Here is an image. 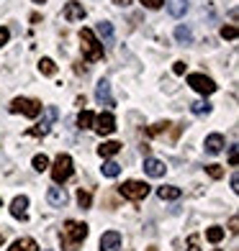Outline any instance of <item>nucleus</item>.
Instances as JSON below:
<instances>
[{"mask_svg":"<svg viewBox=\"0 0 239 251\" xmlns=\"http://www.w3.org/2000/svg\"><path fill=\"white\" fill-rule=\"evenodd\" d=\"M33 169H36V172H44V169H49V159L44 156V154H36V156H33Z\"/></svg>","mask_w":239,"mask_h":251,"instance_id":"nucleus-28","label":"nucleus"},{"mask_svg":"<svg viewBox=\"0 0 239 251\" xmlns=\"http://www.w3.org/2000/svg\"><path fill=\"white\" fill-rule=\"evenodd\" d=\"M5 244V238H3V233H0V246H3Z\"/></svg>","mask_w":239,"mask_h":251,"instance_id":"nucleus-39","label":"nucleus"},{"mask_svg":"<svg viewBox=\"0 0 239 251\" xmlns=\"http://www.w3.org/2000/svg\"><path fill=\"white\" fill-rule=\"evenodd\" d=\"M221 149H224V136H221V133L206 136V151H209V154H219Z\"/></svg>","mask_w":239,"mask_h":251,"instance_id":"nucleus-16","label":"nucleus"},{"mask_svg":"<svg viewBox=\"0 0 239 251\" xmlns=\"http://www.w3.org/2000/svg\"><path fill=\"white\" fill-rule=\"evenodd\" d=\"M95 100L100 102V105H108V108L116 105V100H113V93H111V82H108V79H100V82L95 85Z\"/></svg>","mask_w":239,"mask_h":251,"instance_id":"nucleus-8","label":"nucleus"},{"mask_svg":"<svg viewBox=\"0 0 239 251\" xmlns=\"http://www.w3.org/2000/svg\"><path fill=\"white\" fill-rule=\"evenodd\" d=\"M121 246V233L119 231H108L100 236V251H116Z\"/></svg>","mask_w":239,"mask_h":251,"instance_id":"nucleus-12","label":"nucleus"},{"mask_svg":"<svg viewBox=\"0 0 239 251\" xmlns=\"http://www.w3.org/2000/svg\"><path fill=\"white\" fill-rule=\"evenodd\" d=\"M39 70H41V75H47V77H52V75H57V64L49 59V56H44V59L39 62Z\"/></svg>","mask_w":239,"mask_h":251,"instance_id":"nucleus-24","label":"nucleus"},{"mask_svg":"<svg viewBox=\"0 0 239 251\" xmlns=\"http://www.w3.org/2000/svg\"><path fill=\"white\" fill-rule=\"evenodd\" d=\"M188 251H201V238L198 236H190L188 238Z\"/></svg>","mask_w":239,"mask_h":251,"instance_id":"nucleus-32","label":"nucleus"},{"mask_svg":"<svg viewBox=\"0 0 239 251\" xmlns=\"http://www.w3.org/2000/svg\"><path fill=\"white\" fill-rule=\"evenodd\" d=\"M93 121H95V116L90 110H83L77 116V126H80V128H93Z\"/></svg>","mask_w":239,"mask_h":251,"instance_id":"nucleus-22","label":"nucleus"},{"mask_svg":"<svg viewBox=\"0 0 239 251\" xmlns=\"http://www.w3.org/2000/svg\"><path fill=\"white\" fill-rule=\"evenodd\" d=\"M142 3H144L147 8H152V10H157L159 5H162V3H165V0H142Z\"/></svg>","mask_w":239,"mask_h":251,"instance_id":"nucleus-35","label":"nucleus"},{"mask_svg":"<svg viewBox=\"0 0 239 251\" xmlns=\"http://www.w3.org/2000/svg\"><path fill=\"white\" fill-rule=\"evenodd\" d=\"M47 200H49L52 208H64V205H67V192L62 187H49Z\"/></svg>","mask_w":239,"mask_h":251,"instance_id":"nucleus-14","label":"nucleus"},{"mask_svg":"<svg viewBox=\"0 0 239 251\" xmlns=\"http://www.w3.org/2000/svg\"><path fill=\"white\" fill-rule=\"evenodd\" d=\"M77 202H80V208H90V202H93V195H90L88 190H80V192H77Z\"/></svg>","mask_w":239,"mask_h":251,"instance_id":"nucleus-29","label":"nucleus"},{"mask_svg":"<svg viewBox=\"0 0 239 251\" xmlns=\"http://www.w3.org/2000/svg\"><path fill=\"white\" fill-rule=\"evenodd\" d=\"M62 13H64V18L70 21V24H75V21H83V18H85V8L72 0V3H67V5H64Z\"/></svg>","mask_w":239,"mask_h":251,"instance_id":"nucleus-13","label":"nucleus"},{"mask_svg":"<svg viewBox=\"0 0 239 251\" xmlns=\"http://www.w3.org/2000/svg\"><path fill=\"white\" fill-rule=\"evenodd\" d=\"M206 238H209L211 244H219L221 238H224V228H219V226H211L209 231H206Z\"/></svg>","mask_w":239,"mask_h":251,"instance_id":"nucleus-25","label":"nucleus"},{"mask_svg":"<svg viewBox=\"0 0 239 251\" xmlns=\"http://www.w3.org/2000/svg\"><path fill=\"white\" fill-rule=\"evenodd\" d=\"M237 36H239L237 26H224V28H221V39H229V41H234Z\"/></svg>","mask_w":239,"mask_h":251,"instance_id":"nucleus-30","label":"nucleus"},{"mask_svg":"<svg viewBox=\"0 0 239 251\" xmlns=\"http://www.w3.org/2000/svg\"><path fill=\"white\" fill-rule=\"evenodd\" d=\"M190 110L196 113V116H209L211 113V105L206 100H196V102H190Z\"/></svg>","mask_w":239,"mask_h":251,"instance_id":"nucleus-23","label":"nucleus"},{"mask_svg":"<svg viewBox=\"0 0 239 251\" xmlns=\"http://www.w3.org/2000/svg\"><path fill=\"white\" fill-rule=\"evenodd\" d=\"M98 36L103 39V44H113V24H108V21H100V24L95 26Z\"/></svg>","mask_w":239,"mask_h":251,"instance_id":"nucleus-19","label":"nucleus"},{"mask_svg":"<svg viewBox=\"0 0 239 251\" xmlns=\"http://www.w3.org/2000/svg\"><path fill=\"white\" fill-rule=\"evenodd\" d=\"M144 172L149 175V177H165L167 167H165V162H159V159L147 156V159H144Z\"/></svg>","mask_w":239,"mask_h":251,"instance_id":"nucleus-11","label":"nucleus"},{"mask_svg":"<svg viewBox=\"0 0 239 251\" xmlns=\"http://www.w3.org/2000/svg\"><path fill=\"white\" fill-rule=\"evenodd\" d=\"M167 128H170V123L167 121H159V123H154V126L147 128V136H159V133H165Z\"/></svg>","mask_w":239,"mask_h":251,"instance_id":"nucleus-27","label":"nucleus"},{"mask_svg":"<svg viewBox=\"0 0 239 251\" xmlns=\"http://www.w3.org/2000/svg\"><path fill=\"white\" fill-rule=\"evenodd\" d=\"M100 169H103V175H106V177H111V179L121 175V167H119L116 162H106V164L100 167Z\"/></svg>","mask_w":239,"mask_h":251,"instance_id":"nucleus-26","label":"nucleus"},{"mask_svg":"<svg viewBox=\"0 0 239 251\" xmlns=\"http://www.w3.org/2000/svg\"><path fill=\"white\" fill-rule=\"evenodd\" d=\"M213 251H221V249H213Z\"/></svg>","mask_w":239,"mask_h":251,"instance_id":"nucleus-41","label":"nucleus"},{"mask_svg":"<svg viewBox=\"0 0 239 251\" xmlns=\"http://www.w3.org/2000/svg\"><path fill=\"white\" fill-rule=\"evenodd\" d=\"M57 116H60V113H57V108H54V105H49L47 110H44V121L36 126V128H29L26 133H29V136H47V133H49V128H52V123L57 121Z\"/></svg>","mask_w":239,"mask_h":251,"instance_id":"nucleus-7","label":"nucleus"},{"mask_svg":"<svg viewBox=\"0 0 239 251\" xmlns=\"http://www.w3.org/2000/svg\"><path fill=\"white\" fill-rule=\"evenodd\" d=\"M26 208H29V198H26V195H18L13 202H10V215H13V218H18V221H26V218H29Z\"/></svg>","mask_w":239,"mask_h":251,"instance_id":"nucleus-10","label":"nucleus"},{"mask_svg":"<svg viewBox=\"0 0 239 251\" xmlns=\"http://www.w3.org/2000/svg\"><path fill=\"white\" fill-rule=\"evenodd\" d=\"M80 47H83V56L88 62H98L103 59V44L95 39V33L90 28H83L80 31Z\"/></svg>","mask_w":239,"mask_h":251,"instance_id":"nucleus-2","label":"nucleus"},{"mask_svg":"<svg viewBox=\"0 0 239 251\" xmlns=\"http://www.w3.org/2000/svg\"><path fill=\"white\" fill-rule=\"evenodd\" d=\"M237 154H239L237 144H234V146H229V164H232V167H237Z\"/></svg>","mask_w":239,"mask_h":251,"instance_id":"nucleus-34","label":"nucleus"},{"mask_svg":"<svg viewBox=\"0 0 239 251\" xmlns=\"http://www.w3.org/2000/svg\"><path fill=\"white\" fill-rule=\"evenodd\" d=\"M10 113H24L26 118H36L41 113V102L39 100H31V98H16L10 102Z\"/></svg>","mask_w":239,"mask_h":251,"instance_id":"nucleus-5","label":"nucleus"},{"mask_svg":"<svg viewBox=\"0 0 239 251\" xmlns=\"http://www.w3.org/2000/svg\"><path fill=\"white\" fill-rule=\"evenodd\" d=\"M111 3H116V5H123V8H126V5L134 3V0H111Z\"/></svg>","mask_w":239,"mask_h":251,"instance_id":"nucleus-38","label":"nucleus"},{"mask_svg":"<svg viewBox=\"0 0 239 251\" xmlns=\"http://www.w3.org/2000/svg\"><path fill=\"white\" fill-rule=\"evenodd\" d=\"M72 177V156L70 154H60L54 159V167H52V179L57 185H62Z\"/></svg>","mask_w":239,"mask_h":251,"instance_id":"nucleus-3","label":"nucleus"},{"mask_svg":"<svg viewBox=\"0 0 239 251\" xmlns=\"http://www.w3.org/2000/svg\"><path fill=\"white\" fill-rule=\"evenodd\" d=\"M119 151H121V144L119 141H106V144L98 146V154L100 156H113V154H119Z\"/></svg>","mask_w":239,"mask_h":251,"instance_id":"nucleus-20","label":"nucleus"},{"mask_svg":"<svg viewBox=\"0 0 239 251\" xmlns=\"http://www.w3.org/2000/svg\"><path fill=\"white\" fill-rule=\"evenodd\" d=\"M175 39H178L180 44H190V41H193V31H190L188 26H178V28H175Z\"/></svg>","mask_w":239,"mask_h":251,"instance_id":"nucleus-21","label":"nucleus"},{"mask_svg":"<svg viewBox=\"0 0 239 251\" xmlns=\"http://www.w3.org/2000/svg\"><path fill=\"white\" fill-rule=\"evenodd\" d=\"M167 10L173 18H183L188 10V0H167Z\"/></svg>","mask_w":239,"mask_h":251,"instance_id":"nucleus-15","label":"nucleus"},{"mask_svg":"<svg viewBox=\"0 0 239 251\" xmlns=\"http://www.w3.org/2000/svg\"><path fill=\"white\" fill-rule=\"evenodd\" d=\"M188 85L196 90V93H201V95H211V93H216L213 79L206 77V75H188Z\"/></svg>","mask_w":239,"mask_h":251,"instance_id":"nucleus-6","label":"nucleus"},{"mask_svg":"<svg viewBox=\"0 0 239 251\" xmlns=\"http://www.w3.org/2000/svg\"><path fill=\"white\" fill-rule=\"evenodd\" d=\"M119 192L126 200H144L147 195H149V185H147V182H139V179H129L119 187Z\"/></svg>","mask_w":239,"mask_h":251,"instance_id":"nucleus-4","label":"nucleus"},{"mask_svg":"<svg viewBox=\"0 0 239 251\" xmlns=\"http://www.w3.org/2000/svg\"><path fill=\"white\" fill-rule=\"evenodd\" d=\"M173 72H175V75H183V72H185V64H183V62H175Z\"/></svg>","mask_w":239,"mask_h":251,"instance_id":"nucleus-36","label":"nucleus"},{"mask_svg":"<svg viewBox=\"0 0 239 251\" xmlns=\"http://www.w3.org/2000/svg\"><path fill=\"white\" fill-rule=\"evenodd\" d=\"M8 251H39V244L33 238H18V241L10 244Z\"/></svg>","mask_w":239,"mask_h":251,"instance_id":"nucleus-17","label":"nucleus"},{"mask_svg":"<svg viewBox=\"0 0 239 251\" xmlns=\"http://www.w3.org/2000/svg\"><path fill=\"white\" fill-rule=\"evenodd\" d=\"M206 172H209L213 179H221V177H224V169H221L219 164H209V167H206Z\"/></svg>","mask_w":239,"mask_h":251,"instance_id":"nucleus-31","label":"nucleus"},{"mask_svg":"<svg viewBox=\"0 0 239 251\" xmlns=\"http://www.w3.org/2000/svg\"><path fill=\"white\" fill-rule=\"evenodd\" d=\"M8 39H10V31H8L5 26H0V47H5Z\"/></svg>","mask_w":239,"mask_h":251,"instance_id":"nucleus-33","label":"nucleus"},{"mask_svg":"<svg viewBox=\"0 0 239 251\" xmlns=\"http://www.w3.org/2000/svg\"><path fill=\"white\" fill-rule=\"evenodd\" d=\"M93 123H95V131H98L100 136H108V133L116 131V118H113L111 113H100Z\"/></svg>","mask_w":239,"mask_h":251,"instance_id":"nucleus-9","label":"nucleus"},{"mask_svg":"<svg viewBox=\"0 0 239 251\" xmlns=\"http://www.w3.org/2000/svg\"><path fill=\"white\" fill-rule=\"evenodd\" d=\"M232 190H234V192H239V177H237V172L232 175Z\"/></svg>","mask_w":239,"mask_h":251,"instance_id":"nucleus-37","label":"nucleus"},{"mask_svg":"<svg viewBox=\"0 0 239 251\" xmlns=\"http://www.w3.org/2000/svg\"><path fill=\"white\" fill-rule=\"evenodd\" d=\"M183 192H180V187H173V185H165V187H157V198L159 200H178Z\"/></svg>","mask_w":239,"mask_h":251,"instance_id":"nucleus-18","label":"nucleus"},{"mask_svg":"<svg viewBox=\"0 0 239 251\" xmlns=\"http://www.w3.org/2000/svg\"><path fill=\"white\" fill-rule=\"evenodd\" d=\"M88 238V226L77 221H67L62 226V249L64 251H77Z\"/></svg>","mask_w":239,"mask_h":251,"instance_id":"nucleus-1","label":"nucleus"},{"mask_svg":"<svg viewBox=\"0 0 239 251\" xmlns=\"http://www.w3.org/2000/svg\"><path fill=\"white\" fill-rule=\"evenodd\" d=\"M33 3H47V0H33Z\"/></svg>","mask_w":239,"mask_h":251,"instance_id":"nucleus-40","label":"nucleus"}]
</instances>
